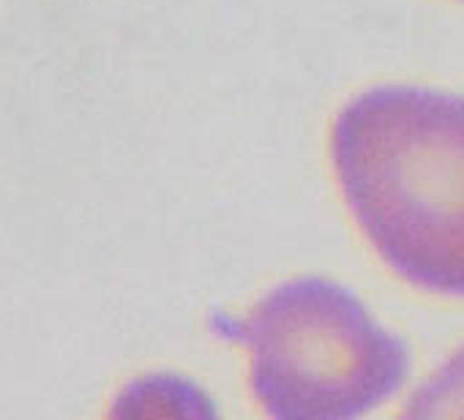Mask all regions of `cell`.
Returning a JSON list of instances; mask_svg holds the SVG:
<instances>
[{"label": "cell", "mask_w": 464, "mask_h": 420, "mask_svg": "<svg viewBox=\"0 0 464 420\" xmlns=\"http://www.w3.org/2000/svg\"><path fill=\"white\" fill-rule=\"evenodd\" d=\"M331 161L377 257L415 290L464 298V96L369 88L336 112Z\"/></svg>", "instance_id": "1"}, {"label": "cell", "mask_w": 464, "mask_h": 420, "mask_svg": "<svg viewBox=\"0 0 464 420\" xmlns=\"http://www.w3.org/2000/svg\"><path fill=\"white\" fill-rule=\"evenodd\" d=\"M213 330L249 352V385L276 420H353L393 398L410 377L404 339L382 328L344 284L301 276Z\"/></svg>", "instance_id": "2"}, {"label": "cell", "mask_w": 464, "mask_h": 420, "mask_svg": "<svg viewBox=\"0 0 464 420\" xmlns=\"http://www.w3.org/2000/svg\"><path fill=\"white\" fill-rule=\"evenodd\" d=\"M404 415L415 417H464V347L453 352L426 382L415 390Z\"/></svg>", "instance_id": "3"}]
</instances>
